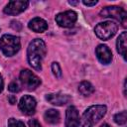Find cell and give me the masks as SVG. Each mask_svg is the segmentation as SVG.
Wrapping results in <instances>:
<instances>
[{
    "instance_id": "cell-1",
    "label": "cell",
    "mask_w": 127,
    "mask_h": 127,
    "mask_svg": "<svg viewBox=\"0 0 127 127\" xmlns=\"http://www.w3.org/2000/svg\"><path fill=\"white\" fill-rule=\"evenodd\" d=\"M47 54V47L42 39H34L28 46L27 59L29 64L36 70L42 69V62Z\"/></svg>"
},
{
    "instance_id": "cell-2",
    "label": "cell",
    "mask_w": 127,
    "mask_h": 127,
    "mask_svg": "<svg viewBox=\"0 0 127 127\" xmlns=\"http://www.w3.org/2000/svg\"><path fill=\"white\" fill-rule=\"evenodd\" d=\"M107 108L105 105H92L88 107L82 114L80 124L82 127L94 126L105 114Z\"/></svg>"
},
{
    "instance_id": "cell-3",
    "label": "cell",
    "mask_w": 127,
    "mask_h": 127,
    "mask_svg": "<svg viewBox=\"0 0 127 127\" xmlns=\"http://www.w3.org/2000/svg\"><path fill=\"white\" fill-rule=\"evenodd\" d=\"M21 43L19 37L13 35H3L0 39V49L7 57H12L20 50Z\"/></svg>"
},
{
    "instance_id": "cell-4",
    "label": "cell",
    "mask_w": 127,
    "mask_h": 127,
    "mask_svg": "<svg viewBox=\"0 0 127 127\" xmlns=\"http://www.w3.org/2000/svg\"><path fill=\"white\" fill-rule=\"evenodd\" d=\"M117 29H118V27L114 22L105 21V22H101V23L97 24L94 29V32H95V35L99 39L109 40L116 34Z\"/></svg>"
},
{
    "instance_id": "cell-5",
    "label": "cell",
    "mask_w": 127,
    "mask_h": 127,
    "mask_svg": "<svg viewBox=\"0 0 127 127\" xmlns=\"http://www.w3.org/2000/svg\"><path fill=\"white\" fill-rule=\"evenodd\" d=\"M100 17H110L113 19H116L117 21H119L124 27L126 26V20H127V13L126 11L118 6H107L105 8H103L100 12H99Z\"/></svg>"
},
{
    "instance_id": "cell-6",
    "label": "cell",
    "mask_w": 127,
    "mask_h": 127,
    "mask_svg": "<svg viewBox=\"0 0 127 127\" xmlns=\"http://www.w3.org/2000/svg\"><path fill=\"white\" fill-rule=\"evenodd\" d=\"M20 80L25 88L29 90L36 89L41 84V79L30 69H23L20 72Z\"/></svg>"
},
{
    "instance_id": "cell-7",
    "label": "cell",
    "mask_w": 127,
    "mask_h": 127,
    "mask_svg": "<svg viewBox=\"0 0 127 127\" xmlns=\"http://www.w3.org/2000/svg\"><path fill=\"white\" fill-rule=\"evenodd\" d=\"M76 20H77V14L72 10H68V11L59 13L56 16L57 24L60 27H63V28L72 27L73 24L76 22Z\"/></svg>"
},
{
    "instance_id": "cell-8",
    "label": "cell",
    "mask_w": 127,
    "mask_h": 127,
    "mask_svg": "<svg viewBox=\"0 0 127 127\" xmlns=\"http://www.w3.org/2000/svg\"><path fill=\"white\" fill-rule=\"evenodd\" d=\"M29 2L24 0H13L8 2L4 8V13L8 15H18L26 10Z\"/></svg>"
},
{
    "instance_id": "cell-9",
    "label": "cell",
    "mask_w": 127,
    "mask_h": 127,
    "mask_svg": "<svg viewBox=\"0 0 127 127\" xmlns=\"http://www.w3.org/2000/svg\"><path fill=\"white\" fill-rule=\"evenodd\" d=\"M37 106L36 99L31 95H24L19 101V109L26 115H32L35 113Z\"/></svg>"
},
{
    "instance_id": "cell-10",
    "label": "cell",
    "mask_w": 127,
    "mask_h": 127,
    "mask_svg": "<svg viewBox=\"0 0 127 127\" xmlns=\"http://www.w3.org/2000/svg\"><path fill=\"white\" fill-rule=\"evenodd\" d=\"M80 120L78 111L74 106L67 107L65 111V127H79Z\"/></svg>"
},
{
    "instance_id": "cell-11",
    "label": "cell",
    "mask_w": 127,
    "mask_h": 127,
    "mask_svg": "<svg viewBox=\"0 0 127 127\" xmlns=\"http://www.w3.org/2000/svg\"><path fill=\"white\" fill-rule=\"evenodd\" d=\"M95 54L98 61L103 64H109L112 60V53L110 49L105 45H98L95 50Z\"/></svg>"
},
{
    "instance_id": "cell-12",
    "label": "cell",
    "mask_w": 127,
    "mask_h": 127,
    "mask_svg": "<svg viewBox=\"0 0 127 127\" xmlns=\"http://www.w3.org/2000/svg\"><path fill=\"white\" fill-rule=\"evenodd\" d=\"M46 99L54 105L62 106L68 103L71 100V97L67 94H63V93H50L46 96Z\"/></svg>"
},
{
    "instance_id": "cell-13",
    "label": "cell",
    "mask_w": 127,
    "mask_h": 127,
    "mask_svg": "<svg viewBox=\"0 0 127 127\" xmlns=\"http://www.w3.org/2000/svg\"><path fill=\"white\" fill-rule=\"evenodd\" d=\"M28 27L29 29H31L36 33H44L48 29V24L44 19L40 17H36L29 22Z\"/></svg>"
},
{
    "instance_id": "cell-14",
    "label": "cell",
    "mask_w": 127,
    "mask_h": 127,
    "mask_svg": "<svg viewBox=\"0 0 127 127\" xmlns=\"http://www.w3.org/2000/svg\"><path fill=\"white\" fill-rule=\"evenodd\" d=\"M126 40H127V32H122L116 42V48L117 52L126 60Z\"/></svg>"
},
{
    "instance_id": "cell-15",
    "label": "cell",
    "mask_w": 127,
    "mask_h": 127,
    "mask_svg": "<svg viewBox=\"0 0 127 127\" xmlns=\"http://www.w3.org/2000/svg\"><path fill=\"white\" fill-rule=\"evenodd\" d=\"M44 118L50 124H58L60 122V113L56 109H49L45 112Z\"/></svg>"
},
{
    "instance_id": "cell-16",
    "label": "cell",
    "mask_w": 127,
    "mask_h": 127,
    "mask_svg": "<svg viewBox=\"0 0 127 127\" xmlns=\"http://www.w3.org/2000/svg\"><path fill=\"white\" fill-rule=\"evenodd\" d=\"M78 91L83 96H89L94 92V87L88 81H81L78 85Z\"/></svg>"
},
{
    "instance_id": "cell-17",
    "label": "cell",
    "mask_w": 127,
    "mask_h": 127,
    "mask_svg": "<svg viewBox=\"0 0 127 127\" xmlns=\"http://www.w3.org/2000/svg\"><path fill=\"white\" fill-rule=\"evenodd\" d=\"M113 119H114V121H115L116 124H118V125H124L126 123V121H127V112L125 110H123V111L115 114Z\"/></svg>"
},
{
    "instance_id": "cell-18",
    "label": "cell",
    "mask_w": 127,
    "mask_h": 127,
    "mask_svg": "<svg viewBox=\"0 0 127 127\" xmlns=\"http://www.w3.org/2000/svg\"><path fill=\"white\" fill-rule=\"evenodd\" d=\"M52 71L56 77H61L62 76V68L58 63H53L52 64Z\"/></svg>"
},
{
    "instance_id": "cell-19",
    "label": "cell",
    "mask_w": 127,
    "mask_h": 127,
    "mask_svg": "<svg viewBox=\"0 0 127 127\" xmlns=\"http://www.w3.org/2000/svg\"><path fill=\"white\" fill-rule=\"evenodd\" d=\"M8 127H25V124L15 118H10L8 120Z\"/></svg>"
},
{
    "instance_id": "cell-20",
    "label": "cell",
    "mask_w": 127,
    "mask_h": 127,
    "mask_svg": "<svg viewBox=\"0 0 127 127\" xmlns=\"http://www.w3.org/2000/svg\"><path fill=\"white\" fill-rule=\"evenodd\" d=\"M8 89H9L11 92H19L21 88H20V84H19L17 81H12V82L9 83Z\"/></svg>"
},
{
    "instance_id": "cell-21",
    "label": "cell",
    "mask_w": 127,
    "mask_h": 127,
    "mask_svg": "<svg viewBox=\"0 0 127 127\" xmlns=\"http://www.w3.org/2000/svg\"><path fill=\"white\" fill-rule=\"evenodd\" d=\"M28 124H29V127H42V125H41L36 119L30 120V121L28 122Z\"/></svg>"
},
{
    "instance_id": "cell-22",
    "label": "cell",
    "mask_w": 127,
    "mask_h": 127,
    "mask_svg": "<svg viewBox=\"0 0 127 127\" xmlns=\"http://www.w3.org/2000/svg\"><path fill=\"white\" fill-rule=\"evenodd\" d=\"M82 3H83L85 6H94V5L97 4V1H96V0H93V1H88V0L86 1V0H83Z\"/></svg>"
},
{
    "instance_id": "cell-23",
    "label": "cell",
    "mask_w": 127,
    "mask_h": 127,
    "mask_svg": "<svg viewBox=\"0 0 127 127\" xmlns=\"http://www.w3.org/2000/svg\"><path fill=\"white\" fill-rule=\"evenodd\" d=\"M8 100L10 101L11 104H15V103L17 102V98H16L15 95H10V96H8Z\"/></svg>"
},
{
    "instance_id": "cell-24",
    "label": "cell",
    "mask_w": 127,
    "mask_h": 127,
    "mask_svg": "<svg viewBox=\"0 0 127 127\" xmlns=\"http://www.w3.org/2000/svg\"><path fill=\"white\" fill-rule=\"evenodd\" d=\"M3 87H4V81H3L2 75L0 74V93H1V92H2V90H3Z\"/></svg>"
},
{
    "instance_id": "cell-25",
    "label": "cell",
    "mask_w": 127,
    "mask_h": 127,
    "mask_svg": "<svg viewBox=\"0 0 127 127\" xmlns=\"http://www.w3.org/2000/svg\"><path fill=\"white\" fill-rule=\"evenodd\" d=\"M68 3L70 5H76V4H78V1H69Z\"/></svg>"
},
{
    "instance_id": "cell-26",
    "label": "cell",
    "mask_w": 127,
    "mask_h": 127,
    "mask_svg": "<svg viewBox=\"0 0 127 127\" xmlns=\"http://www.w3.org/2000/svg\"><path fill=\"white\" fill-rule=\"evenodd\" d=\"M100 127H111V126H110L109 124H107V123H103V124H102Z\"/></svg>"
}]
</instances>
